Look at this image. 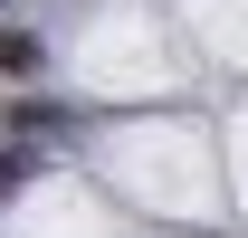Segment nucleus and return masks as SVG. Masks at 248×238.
I'll return each mask as SVG.
<instances>
[{"label":"nucleus","instance_id":"obj_1","mask_svg":"<svg viewBox=\"0 0 248 238\" xmlns=\"http://www.w3.org/2000/svg\"><path fill=\"white\" fill-rule=\"evenodd\" d=\"M38 67H48L38 29H19V19H0V76H38Z\"/></svg>","mask_w":248,"mask_h":238},{"label":"nucleus","instance_id":"obj_2","mask_svg":"<svg viewBox=\"0 0 248 238\" xmlns=\"http://www.w3.org/2000/svg\"><path fill=\"white\" fill-rule=\"evenodd\" d=\"M29 172H38L29 143H0V200H19V191H29Z\"/></svg>","mask_w":248,"mask_h":238}]
</instances>
